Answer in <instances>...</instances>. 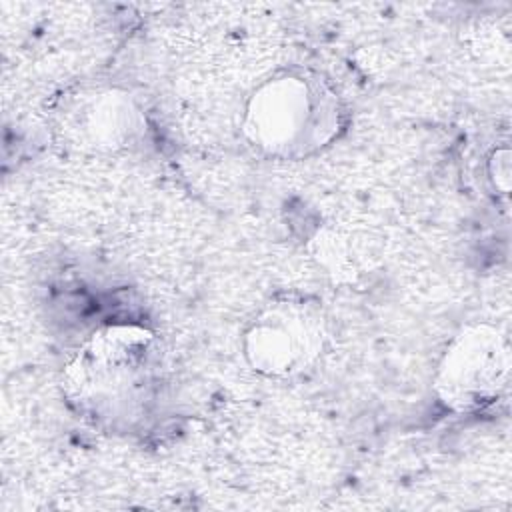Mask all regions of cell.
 <instances>
[{
    "label": "cell",
    "instance_id": "1",
    "mask_svg": "<svg viewBox=\"0 0 512 512\" xmlns=\"http://www.w3.org/2000/svg\"><path fill=\"white\" fill-rule=\"evenodd\" d=\"M156 334L138 324L96 328L66 362L62 396L86 422L120 430L138 422L160 384Z\"/></svg>",
    "mask_w": 512,
    "mask_h": 512
},
{
    "label": "cell",
    "instance_id": "2",
    "mask_svg": "<svg viewBox=\"0 0 512 512\" xmlns=\"http://www.w3.org/2000/svg\"><path fill=\"white\" fill-rule=\"evenodd\" d=\"M338 132L334 94L300 72H282L258 84L246 100L242 134L260 154L304 158Z\"/></svg>",
    "mask_w": 512,
    "mask_h": 512
},
{
    "label": "cell",
    "instance_id": "3",
    "mask_svg": "<svg viewBox=\"0 0 512 512\" xmlns=\"http://www.w3.org/2000/svg\"><path fill=\"white\" fill-rule=\"evenodd\" d=\"M328 320L318 300L288 292L268 300L246 324L242 354L246 364L266 378H294L324 354Z\"/></svg>",
    "mask_w": 512,
    "mask_h": 512
},
{
    "label": "cell",
    "instance_id": "4",
    "mask_svg": "<svg viewBox=\"0 0 512 512\" xmlns=\"http://www.w3.org/2000/svg\"><path fill=\"white\" fill-rule=\"evenodd\" d=\"M510 342L494 324L464 326L446 346L434 374V392L452 412L480 410L506 390L510 378Z\"/></svg>",
    "mask_w": 512,
    "mask_h": 512
},
{
    "label": "cell",
    "instance_id": "5",
    "mask_svg": "<svg viewBox=\"0 0 512 512\" xmlns=\"http://www.w3.org/2000/svg\"><path fill=\"white\" fill-rule=\"evenodd\" d=\"M146 118L128 92L100 90L82 98L66 116V136L86 152L110 154L130 148L144 132Z\"/></svg>",
    "mask_w": 512,
    "mask_h": 512
},
{
    "label": "cell",
    "instance_id": "6",
    "mask_svg": "<svg viewBox=\"0 0 512 512\" xmlns=\"http://www.w3.org/2000/svg\"><path fill=\"white\" fill-rule=\"evenodd\" d=\"M312 258L336 282L352 284L374 272L382 260L380 238L360 224L328 222L314 234Z\"/></svg>",
    "mask_w": 512,
    "mask_h": 512
},
{
    "label": "cell",
    "instance_id": "7",
    "mask_svg": "<svg viewBox=\"0 0 512 512\" xmlns=\"http://www.w3.org/2000/svg\"><path fill=\"white\" fill-rule=\"evenodd\" d=\"M488 168H490V178L494 186L506 194L510 190V150L508 148L496 150L490 158Z\"/></svg>",
    "mask_w": 512,
    "mask_h": 512
}]
</instances>
